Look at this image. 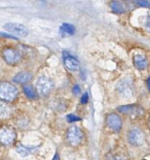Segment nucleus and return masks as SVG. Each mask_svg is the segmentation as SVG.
Instances as JSON below:
<instances>
[{
    "label": "nucleus",
    "instance_id": "nucleus-1",
    "mask_svg": "<svg viewBox=\"0 0 150 160\" xmlns=\"http://www.w3.org/2000/svg\"><path fill=\"white\" fill-rule=\"evenodd\" d=\"M18 97V89L9 82L0 83V100L12 102Z\"/></svg>",
    "mask_w": 150,
    "mask_h": 160
},
{
    "label": "nucleus",
    "instance_id": "nucleus-2",
    "mask_svg": "<svg viewBox=\"0 0 150 160\" xmlns=\"http://www.w3.org/2000/svg\"><path fill=\"white\" fill-rule=\"evenodd\" d=\"M116 90L122 97L127 98H131L132 96H133L134 93V85L132 80L130 78H125L121 80L116 85Z\"/></svg>",
    "mask_w": 150,
    "mask_h": 160
},
{
    "label": "nucleus",
    "instance_id": "nucleus-3",
    "mask_svg": "<svg viewBox=\"0 0 150 160\" xmlns=\"http://www.w3.org/2000/svg\"><path fill=\"white\" fill-rule=\"evenodd\" d=\"M37 92L40 96H47L54 88V82L46 76H41L38 79L36 83Z\"/></svg>",
    "mask_w": 150,
    "mask_h": 160
},
{
    "label": "nucleus",
    "instance_id": "nucleus-4",
    "mask_svg": "<svg viewBox=\"0 0 150 160\" xmlns=\"http://www.w3.org/2000/svg\"><path fill=\"white\" fill-rule=\"evenodd\" d=\"M83 140V132L77 126H71L67 132V141L72 146H77Z\"/></svg>",
    "mask_w": 150,
    "mask_h": 160
},
{
    "label": "nucleus",
    "instance_id": "nucleus-5",
    "mask_svg": "<svg viewBox=\"0 0 150 160\" xmlns=\"http://www.w3.org/2000/svg\"><path fill=\"white\" fill-rule=\"evenodd\" d=\"M16 140V132L10 127H3L0 128V143L3 145H10Z\"/></svg>",
    "mask_w": 150,
    "mask_h": 160
},
{
    "label": "nucleus",
    "instance_id": "nucleus-6",
    "mask_svg": "<svg viewBox=\"0 0 150 160\" xmlns=\"http://www.w3.org/2000/svg\"><path fill=\"white\" fill-rule=\"evenodd\" d=\"M117 111L121 113L127 114L129 116H132V117H136V116H141L144 114L145 111L144 109L136 104H132V105H125V106H121L117 108Z\"/></svg>",
    "mask_w": 150,
    "mask_h": 160
},
{
    "label": "nucleus",
    "instance_id": "nucleus-7",
    "mask_svg": "<svg viewBox=\"0 0 150 160\" xmlns=\"http://www.w3.org/2000/svg\"><path fill=\"white\" fill-rule=\"evenodd\" d=\"M4 29L7 30L8 32L11 33L13 36H19V37H26L28 35V29L20 23L16 22H8L4 25Z\"/></svg>",
    "mask_w": 150,
    "mask_h": 160
},
{
    "label": "nucleus",
    "instance_id": "nucleus-8",
    "mask_svg": "<svg viewBox=\"0 0 150 160\" xmlns=\"http://www.w3.org/2000/svg\"><path fill=\"white\" fill-rule=\"evenodd\" d=\"M128 141L133 146H141L145 143V135L138 128H132L128 134Z\"/></svg>",
    "mask_w": 150,
    "mask_h": 160
},
{
    "label": "nucleus",
    "instance_id": "nucleus-9",
    "mask_svg": "<svg viewBox=\"0 0 150 160\" xmlns=\"http://www.w3.org/2000/svg\"><path fill=\"white\" fill-rule=\"evenodd\" d=\"M106 125L111 130L118 132L122 128V119L116 113H110L106 116Z\"/></svg>",
    "mask_w": 150,
    "mask_h": 160
},
{
    "label": "nucleus",
    "instance_id": "nucleus-10",
    "mask_svg": "<svg viewBox=\"0 0 150 160\" xmlns=\"http://www.w3.org/2000/svg\"><path fill=\"white\" fill-rule=\"evenodd\" d=\"M3 56L5 61L9 65H16L19 63L21 59V53L19 51L12 49V48H7L3 51Z\"/></svg>",
    "mask_w": 150,
    "mask_h": 160
},
{
    "label": "nucleus",
    "instance_id": "nucleus-11",
    "mask_svg": "<svg viewBox=\"0 0 150 160\" xmlns=\"http://www.w3.org/2000/svg\"><path fill=\"white\" fill-rule=\"evenodd\" d=\"M63 56H64V64H65V67L69 70H70V71H76V70L79 69L80 65H79L78 60L75 57L71 56L70 54H68L67 52H64Z\"/></svg>",
    "mask_w": 150,
    "mask_h": 160
},
{
    "label": "nucleus",
    "instance_id": "nucleus-12",
    "mask_svg": "<svg viewBox=\"0 0 150 160\" xmlns=\"http://www.w3.org/2000/svg\"><path fill=\"white\" fill-rule=\"evenodd\" d=\"M133 65L139 70H144L147 68V58L142 53H135L133 55Z\"/></svg>",
    "mask_w": 150,
    "mask_h": 160
},
{
    "label": "nucleus",
    "instance_id": "nucleus-13",
    "mask_svg": "<svg viewBox=\"0 0 150 160\" xmlns=\"http://www.w3.org/2000/svg\"><path fill=\"white\" fill-rule=\"evenodd\" d=\"M32 79V74L28 71H23L18 73L15 77H13L12 81L16 83H26Z\"/></svg>",
    "mask_w": 150,
    "mask_h": 160
},
{
    "label": "nucleus",
    "instance_id": "nucleus-14",
    "mask_svg": "<svg viewBox=\"0 0 150 160\" xmlns=\"http://www.w3.org/2000/svg\"><path fill=\"white\" fill-rule=\"evenodd\" d=\"M23 93L25 94V96L28 98H30V99H36L38 98V94H37L36 90L31 85H28V84L23 85Z\"/></svg>",
    "mask_w": 150,
    "mask_h": 160
},
{
    "label": "nucleus",
    "instance_id": "nucleus-15",
    "mask_svg": "<svg viewBox=\"0 0 150 160\" xmlns=\"http://www.w3.org/2000/svg\"><path fill=\"white\" fill-rule=\"evenodd\" d=\"M11 114V108L5 102L0 101V118H8Z\"/></svg>",
    "mask_w": 150,
    "mask_h": 160
},
{
    "label": "nucleus",
    "instance_id": "nucleus-16",
    "mask_svg": "<svg viewBox=\"0 0 150 160\" xmlns=\"http://www.w3.org/2000/svg\"><path fill=\"white\" fill-rule=\"evenodd\" d=\"M110 7L115 13H123L125 11V7L120 1H112L110 3Z\"/></svg>",
    "mask_w": 150,
    "mask_h": 160
},
{
    "label": "nucleus",
    "instance_id": "nucleus-17",
    "mask_svg": "<svg viewBox=\"0 0 150 160\" xmlns=\"http://www.w3.org/2000/svg\"><path fill=\"white\" fill-rule=\"evenodd\" d=\"M16 151H17L23 158H24V157L30 155L31 153H33V152L35 151V149H34V148L26 147V146L22 145V144H19V145L17 146V148H16Z\"/></svg>",
    "mask_w": 150,
    "mask_h": 160
},
{
    "label": "nucleus",
    "instance_id": "nucleus-18",
    "mask_svg": "<svg viewBox=\"0 0 150 160\" xmlns=\"http://www.w3.org/2000/svg\"><path fill=\"white\" fill-rule=\"evenodd\" d=\"M60 30L65 32V33H67V34H69V35H73L75 33V27L72 24L67 23V22H65V23H63L61 25Z\"/></svg>",
    "mask_w": 150,
    "mask_h": 160
},
{
    "label": "nucleus",
    "instance_id": "nucleus-19",
    "mask_svg": "<svg viewBox=\"0 0 150 160\" xmlns=\"http://www.w3.org/2000/svg\"><path fill=\"white\" fill-rule=\"evenodd\" d=\"M67 120H68V122L72 123V122L80 121V120H81V118H80V117H78V116H76V115H74V114H69V115L67 116Z\"/></svg>",
    "mask_w": 150,
    "mask_h": 160
},
{
    "label": "nucleus",
    "instance_id": "nucleus-20",
    "mask_svg": "<svg viewBox=\"0 0 150 160\" xmlns=\"http://www.w3.org/2000/svg\"><path fill=\"white\" fill-rule=\"evenodd\" d=\"M137 5L140 7H144V8H150V1L148 0H138Z\"/></svg>",
    "mask_w": 150,
    "mask_h": 160
},
{
    "label": "nucleus",
    "instance_id": "nucleus-21",
    "mask_svg": "<svg viewBox=\"0 0 150 160\" xmlns=\"http://www.w3.org/2000/svg\"><path fill=\"white\" fill-rule=\"evenodd\" d=\"M0 36L1 37H4L6 38H12V39H18L15 36L13 35H10V34H7V33H3V32H0Z\"/></svg>",
    "mask_w": 150,
    "mask_h": 160
},
{
    "label": "nucleus",
    "instance_id": "nucleus-22",
    "mask_svg": "<svg viewBox=\"0 0 150 160\" xmlns=\"http://www.w3.org/2000/svg\"><path fill=\"white\" fill-rule=\"evenodd\" d=\"M88 101V94L87 93H85L83 95V97L81 98V103L82 104H86Z\"/></svg>",
    "mask_w": 150,
    "mask_h": 160
},
{
    "label": "nucleus",
    "instance_id": "nucleus-23",
    "mask_svg": "<svg viewBox=\"0 0 150 160\" xmlns=\"http://www.w3.org/2000/svg\"><path fill=\"white\" fill-rule=\"evenodd\" d=\"M80 92H81V88H80V86H79L78 84L74 85V87H73V94H74V95H78Z\"/></svg>",
    "mask_w": 150,
    "mask_h": 160
},
{
    "label": "nucleus",
    "instance_id": "nucleus-24",
    "mask_svg": "<svg viewBox=\"0 0 150 160\" xmlns=\"http://www.w3.org/2000/svg\"><path fill=\"white\" fill-rule=\"evenodd\" d=\"M146 28L150 32V15L148 16V18H147V24H146Z\"/></svg>",
    "mask_w": 150,
    "mask_h": 160
},
{
    "label": "nucleus",
    "instance_id": "nucleus-25",
    "mask_svg": "<svg viewBox=\"0 0 150 160\" xmlns=\"http://www.w3.org/2000/svg\"><path fill=\"white\" fill-rule=\"evenodd\" d=\"M53 160H60V158H59V156H58V154H55V155H54V157Z\"/></svg>",
    "mask_w": 150,
    "mask_h": 160
},
{
    "label": "nucleus",
    "instance_id": "nucleus-26",
    "mask_svg": "<svg viewBox=\"0 0 150 160\" xmlns=\"http://www.w3.org/2000/svg\"><path fill=\"white\" fill-rule=\"evenodd\" d=\"M111 160H125L123 158H120V157H116V158H112Z\"/></svg>",
    "mask_w": 150,
    "mask_h": 160
},
{
    "label": "nucleus",
    "instance_id": "nucleus-27",
    "mask_svg": "<svg viewBox=\"0 0 150 160\" xmlns=\"http://www.w3.org/2000/svg\"><path fill=\"white\" fill-rule=\"evenodd\" d=\"M147 87H148V90H149L150 92V77L147 79Z\"/></svg>",
    "mask_w": 150,
    "mask_h": 160
},
{
    "label": "nucleus",
    "instance_id": "nucleus-28",
    "mask_svg": "<svg viewBox=\"0 0 150 160\" xmlns=\"http://www.w3.org/2000/svg\"><path fill=\"white\" fill-rule=\"evenodd\" d=\"M148 127H149V128H150V116H149V118H148Z\"/></svg>",
    "mask_w": 150,
    "mask_h": 160
},
{
    "label": "nucleus",
    "instance_id": "nucleus-29",
    "mask_svg": "<svg viewBox=\"0 0 150 160\" xmlns=\"http://www.w3.org/2000/svg\"><path fill=\"white\" fill-rule=\"evenodd\" d=\"M144 160H147V159H144Z\"/></svg>",
    "mask_w": 150,
    "mask_h": 160
}]
</instances>
